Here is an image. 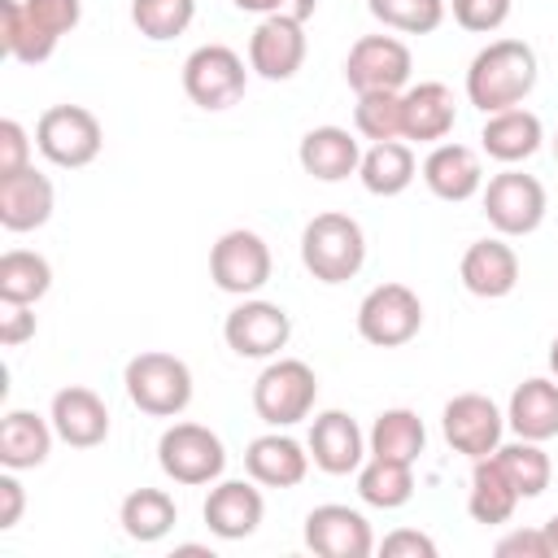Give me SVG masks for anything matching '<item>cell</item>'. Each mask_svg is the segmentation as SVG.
Wrapping results in <instances>:
<instances>
[{"instance_id": "cell-1", "label": "cell", "mask_w": 558, "mask_h": 558, "mask_svg": "<svg viewBox=\"0 0 558 558\" xmlns=\"http://www.w3.org/2000/svg\"><path fill=\"white\" fill-rule=\"evenodd\" d=\"M536 87V52L523 39H493L466 65V100L480 113L514 109Z\"/></svg>"}, {"instance_id": "cell-2", "label": "cell", "mask_w": 558, "mask_h": 558, "mask_svg": "<svg viewBox=\"0 0 558 558\" xmlns=\"http://www.w3.org/2000/svg\"><path fill=\"white\" fill-rule=\"evenodd\" d=\"M301 262L318 283H349L366 262V235L349 214H314L301 231Z\"/></svg>"}, {"instance_id": "cell-3", "label": "cell", "mask_w": 558, "mask_h": 558, "mask_svg": "<svg viewBox=\"0 0 558 558\" xmlns=\"http://www.w3.org/2000/svg\"><path fill=\"white\" fill-rule=\"evenodd\" d=\"M122 384H126V397L135 410L153 414V418H174L192 405V371L183 357L174 353H161V349H148V353H135L122 371Z\"/></svg>"}, {"instance_id": "cell-4", "label": "cell", "mask_w": 558, "mask_h": 558, "mask_svg": "<svg viewBox=\"0 0 558 558\" xmlns=\"http://www.w3.org/2000/svg\"><path fill=\"white\" fill-rule=\"evenodd\" d=\"M314 401H318V375L301 357H275L253 384V410L270 427H292L310 418Z\"/></svg>"}, {"instance_id": "cell-5", "label": "cell", "mask_w": 558, "mask_h": 558, "mask_svg": "<svg viewBox=\"0 0 558 558\" xmlns=\"http://www.w3.org/2000/svg\"><path fill=\"white\" fill-rule=\"evenodd\" d=\"M35 148L61 170H83L105 148L100 118L92 109H83V105H52L35 122Z\"/></svg>"}, {"instance_id": "cell-6", "label": "cell", "mask_w": 558, "mask_h": 558, "mask_svg": "<svg viewBox=\"0 0 558 558\" xmlns=\"http://www.w3.org/2000/svg\"><path fill=\"white\" fill-rule=\"evenodd\" d=\"M157 466L166 471V480L174 484H214L227 466V449L218 440V432L201 427V423H170L157 440Z\"/></svg>"}, {"instance_id": "cell-7", "label": "cell", "mask_w": 558, "mask_h": 558, "mask_svg": "<svg viewBox=\"0 0 558 558\" xmlns=\"http://www.w3.org/2000/svg\"><path fill=\"white\" fill-rule=\"evenodd\" d=\"M248 87V70L240 61L235 48L227 44H201L187 61H183V92L192 105H201L205 113H222L231 109Z\"/></svg>"}, {"instance_id": "cell-8", "label": "cell", "mask_w": 558, "mask_h": 558, "mask_svg": "<svg viewBox=\"0 0 558 558\" xmlns=\"http://www.w3.org/2000/svg\"><path fill=\"white\" fill-rule=\"evenodd\" d=\"M423 327V301L405 283H379L357 305V331L375 349H401Z\"/></svg>"}, {"instance_id": "cell-9", "label": "cell", "mask_w": 558, "mask_h": 558, "mask_svg": "<svg viewBox=\"0 0 558 558\" xmlns=\"http://www.w3.org/2000/svg\"><path fill=\"white\" fill-rule=\"evenodd\" d=\"M270 244L248 231V227H235V231H222L218 244L209 248V279L231 292V296H253L270 283Z\"/></svg>"}, {"instance_id": "cell-10", "label": "cell", "mask_w": 558, "mask_h": 558, "mask_svg": "<svg viewBox=\"0 0 558 558\" xmlns=\"http://www.w3.org/2000/svg\"><path fill=\"white\" fill-rule=\"evenodd\" d=\"M484 218L497 235H532L545 222V187L536 174L501 170L484 187Z\"/></svg>"}, {"instance_id": "cell-11", "label": "cell", "mask_w": 558, "mask_h": 558, "mask_svg": "<svg viewBox=\"0 0 558 558\" xmlns=\"http://www.w3.org/2000/svg\"><path fill=\"white\" fill-rule=\"evenodd\" d=\"M414 57L397 35H362L344 57V83L362 92H401L410 83Z\"/></svg>"}, {"instance_id": "cell-12", "label": "cell", "mask_w": 558, "mask_h": 558, "mask_svg": "<svg viewBox=\"0 0 558 558\" xmlns=\"http://www.w3.org/2000/svg\"><path fill=\"white\" fill-rule=\"evenodd\" d=\"M222 340L231 353L240 357H275L279 349H288L292 340V318L283 305L275 301H257V296H244L227 323H222Z\"/></svg>"}, {"instance_id": "cell-13", "label": "cell", "mask_w": 558, "mask_h": 558, "mask_svg": "<svg viewBox=\"0 0 558 558\" xmlns=\"http://www.w3.org/2000/svg\"><path fill=\"white\" fill-rule=\"evenodd\" d=\"M440 432H445L453 453H466L475 462V458L497 453L501 432H506V414L484 392H458L440 414Z\"/></svg>"}, {"instance_id": "cell-14", "label": "cell", "mask_w": 558, "mask_h": 558, "mask_svg": "<svg viewBox=\"0 0 558 558\" xmlns=\"http://www.w3.org/2000/svg\"><path fill=\"white\" fill-rule=\"evenodd\" d=\"M305 545L318 558H366L375 549V532L362 510L327 501L305 514Z\"/></svg>"}, {"instance_id": "cell-15", "label": "cell", "mask_w": 558, "mask_h": 558, "mask_svg": "<svg viewBox=\"0 0 558 558\" xmlns=\"http://www.w3.org/2000/svg\"><path fill=\"white\" fill-rule=\"evenodd\" d=\"M305 449H310V462H314L318 471H327V475H353V471L366 462V453H371V449H366V436H362V427H357V418L344 414V410H323V414H314Z\"/></svg>"}, {"instance_id": "cell-16", "label": "cell", "mask_w": 558, "mask_h": 558, "mask_svg": "<svg viewBox=\"0 0 558 558\" xmlns=\"http://www.w3.org/2000/svg\"><path fill=\"white\" fill-rule=\"evenodd\" d=\"M305 61V22L296 17H262L257 31L248 35V70L288 83Z\"/></svg>"}, {"instance_id": "cell-17", "label": "cell", "mask_w": 558, "mask_h": 558, "mask_svg": "<svg viewBox=\"0 0 558 558\" xmlns=\"http://www.w3.org/2000/svg\"><path fill=\"white\" fill-rule=\"evenodd\" d=\"M201 514H205V527L218 541H244L262 527L266 501H262V488H253L248 480H218L209 488Z\"/></svg>"}, {"instance_id": "cell-18", "label": "cell", "mask_w": 558, "mask_h": 558, "mask_svg": "<svg viewBox=\"0 0 558 558\" xmlns=\"http://www.w3.org/2000/svg\"><path fill=\"white\" fill-rule=\"evenodd\" d=\"M244 471L253 484L262 488H296L305 475H310V449L296 445L292 436H283L279 427L248 440L244 449Z\"/></svg>"}, {"instance_id": "cell-19", "label": "cell", "mask_w": 558, "mask_h": 558, "mask_svg": "<svg viewBox=\"0 0 558 558\" xmlns=\"http://www.w3.org/2000/svg\"><path fill=\"white\" fill-rule=\"evenodd\" d=\"M57 192L52 179L39 174L35 166L17 170V174H0V227L4 231H35L52 218Z\"/></svg>"}, {"instance_id": "cell-20", "label": "cell", "mask_w": 558, "mask_h": 558, "mask_svg": "<svg viewBox=\"0 0 558 558\" xmlns=\"http://www.w3.org/2000/svg\"><path fill=\"white\" fill-rule=\"evenodd\" d=\"M462 288L471 296H484V301H497V296H510L514 283H519V253L493 235V240H475L466 253H462Z\"/></svg>"}, {"instance_id": "cell-21", "label": "cell", "mask_w": 558, "mask_h": 558, "mask_svg": "<svg viewBox=\"0 0 558 558\" xmlns=\"http://www.w3.org/2000/svg\"><path fill=\"white\" fill-rule=\"evenodd\" d=\"M48 418H52L57 436H61L70 449H96V445H105V436H109V405H105L92 388H78V384L61 388V392L52 397Z\"/></svg>"}, {"instance_id": "cell-22", "label": "cell", "mask_w": 558, "mask_h": 558, "mask_svg": "<svg viewBox=\"0 0 558 558\" xmlns=\"http://www.w3.org/2000/svg\"><path fill=\"white\" fill-rule=\"evenodd\" d=\"M423 183L432 196L440 201H471L480 187H484V166H480V153L466 148V144H436L427 157H423Z\"/></svg>"}, {"instance_id": "cell-23", "label": "cell", "mask_w": 558, "mask_h": 558, "mask_svg": "<svg viewBox=\"0 0 558 558\" xmlns=\"http://www.w3.org/2000/svg\"><path fill=\"white\" fill-rule=\"evenodd\" d=\"M458 122L453 92L445 83H414L401 92V135L418 144H440Z\"/></svg>"}, {"instance_id": "cell-24", "label": "cell", "mask_w": 558, "mask_h": 558, "mask_svg": "<svg viewBox=\"0 0 558 558\" xmlns=\"http://www.w3.org/2000/svg\"><path fill=\"white\" fill-rule=\"evenodd\" d=\"M296 161L305 174H314L318 183H340L349 174H357L362 166V144L344 131V126H314L301 135Z\"/></svg>"}, {"instance_id": "cell-25", "label": "cell", "mask_w": 558, "mask_h": 558, "mask_svg": "<svg viewBox=\"0 0 558 558\" xmlns=\"http://www.w3.org/2000/svg\"><path fill=\"white\" fill-rule=\"evenodd\" d=\"M545 140V126L532 109L514 105V109H501V113H484V131H480V144L493 161L501 166H519L527 161Z\"/></svg>"}, {"instance_id": "cell-26", "label": "cell", "mask_w": 558, "mask_h": 558, "mask_svg": "<svg viewBox=\"0 0 558 558\" xmlns=\"http://www.w3.org/2000/svg\"><path fill=\"white\" fill-rule=\"evenodd\" d=\"M52 418H39L35 410H9L0 418V462L4 471H31L44 466L52 453Z\"/></svg>"}, {"instance_id": "cell-27", "label": "cell", "mask_w": 558, "mask_h": 558, "mask_svg": "<svg viewBox=\"0 0 558 558\" xmlns=\"http://www.w3.org/2000/svg\"><path fill=\"white\" fill-rule=\"evenodd\" d=\"M506 423L523 440H554L558 436V379L532 375L510 392Z\"/></svg>"}, {"instance_id": "cell-28", "label": "cell", "mask_w": 558, "mask_h": 558, "mask_svg": "<svg viewBox=\"0 0 558 558\" xmlns=\"http://www.w3.org/2000/svg\"><path fill=\"white\" fill-rule=\"evenodd\" d=\"M418 174V161L410 153V144L401 140H384V144H371L362 153V166H357V179L371 196H401Z\"/></svg>"}, {"instance_id": "cell-29", "label": "cell", "mask_w": 558, "mask_h": 558, "mask_svg": "<svg viewBox=\"0 0 558 558\" xmlns=\"http://www.w3.org/2000/svg\"><path fill=\"white\" fill-rule=\"evenodd\" d=\"M118 523H122V532H126L131 541L153 545V541H161V536L179 523V506H174V497L161 493V488H135V493L122 497Z\"/></svg>"}, {"instance_id": "cell-30", "label": "cell", "mask_w": 558, "mask_h": 558, "mask_svg": "<svg viewBox=\"0 0 558 558\" xmlns=\"http://www.w3.org/2000/svg\"><path fill=\"white\" fill-rule=\"evenodd\" d=\"M523 497L514 493V484L506 480V471L497 466V458H475V471H471V493H466V510L475 523H506L514 514Z\"/></svg>"}, {"instance_id": "cell-31", "label": "cell", "mask_w": 558, "mask_h": 558, "mask_svg": "<svg viewBox=\"0 0 558 558\" xmlns=\"http://www.w3.org/2000/svg\"><path fill=\"white\" fill-rule=\"evenodd\" d=\"M423 445H427V427H423V418H418L414 410H405V405L384 410V414L371 423V436H366V449H371L375 458H392V462H410V466H414V458L423 453Z\"/></svg>"}, {"instance_id": "cell-32", "label": "cell", "mask_w": 558, "mask_h": 558, "mask_svg": "<svg viewBox=\"0 0 558 558\" xmlns=\"http://www.w3.org/2000/svg\"><path fill=\"white\" fill-rule=\"evenodd\" d=\"M52 288V266L44 253L9 248L0 257V305H35Z\"/></svg>"}, {"instance_id": "cell-33", "label": "cell", "mask_w": 558, "mask_h": 558, "mask_svg": "<svg viewBox=\"0 0 558 558\" xmlns=\"http://www.w3.org/2000/svg\"><path fill=\"white\" fill-rule=\"evenodd\" d=\"M357 497L375 510H401L414 497V471L410 462H392V458H375L357 466Z\"/></svg>"}, {"instance_id": "cell-34", "label": "cell", "mask_w": 558, "mask_h": 558, "mask_svg": "<svg viewBox=\"0 0 558 558\" xmlns=\"http://www.w3.org/2000/svg\"><path fill=\"white\" fill-rule=\"evenodd\" d=\"M0 48H4V57L22 61V65H39L57 52V39L35 26V17L26 13L22 0H0Z\"/></svg>"}, {"instance_id": "cell-35", "label": "cell", "mask_w": 558, "mask_h": 558, "mask_svg": "<svg viewBox=\"0 0 558 558\" xmlns=\"http://www.w3.org/2000/svg\"><path fill=\"white\" fill-rule=\"evenodd\" d=\"M497 466L506 471V480L514 484V493L527 501V497H541L545 488H549V475H554V466H549V453L541 449V440H510V445H497Z\"/></svg>"}, {"instance_id": "cell-36", "label": "cell", "mask_w": 558, "mask_h": 558, "mask_svg": "<svg viewBox=\"0 0 558 558\" xmlns=\"http://www.w3.org/2000/svg\"><path fill=\"white\" fill-rule=\"evenodd\" d=\"M192 17H196V0H131V22L153 44L183 35Z\"/></svg>"}, {"instance_id": "cell-37", "label": "cell", "mask_w": 558, "mask_h": 558, "mask_svg": "<svg viewBox=\"0 0 558 558\" xmlns=\"http://www.w3.org/2000/svg\"><path fill=\"white\" fill-rule=\"evenodd\" d=\"M353 131L371 144L401 140V92H362L353 105Z\"/></svg>"}, {"instance_id": "cell-38", "label": "cell", "mask_w": 558, "mask_h": 558, "mask_svg": "<svg viewBox=\"0 0 558 558\" xmlns=\"http://www.w3.org/2000/svg\"><path fill=\"white\" fill-rule=\"evenodd\" d=\"M371 17L401 35H432L445 22V0H366Z\"/></svg>"}, {"instance_id": "cell-39", "label": "cell", "mask_w": 558, "mask_h": 558, "mask_svg": "<svg viewBox=\"0 0 558 558\" xmlns=\"http://www.w3.org/2000/svg\"><path fill=\"white\" fill-rule=\"evenodd\" d=\"M22 4H26V13L35 17V26H39L44 35H52V39L70 35V31L78 26V17H83V4H78V0H22Z\"/></svg>"}, {"instance_id": "cell-40", "label": "cell", "mask_w": 558, "mask_h": 558, "mask_svg": "<svg viewBox=\"0 0 558 558\" xmlns=\"http://www.w3.org/2000/svg\"><path fill=\"white\" fill-rule=\"evenodd\" d=\"M506 17H510V0H453V22L462 31L488 35V31L506 26Z\"/></svg>"}, {"instance_id": "cell-41", "label": "cell", "mask_w": 558, "mask_h": 558, "mask_svg": "<svg viewBox=\"0 0 558 558\" xmlns=\"http://www.w3.org/2000/svg\"><path fill=\"white\" fill-rule=\"evenodd\" d=\"M31 166V140H26V126L17 118H4L0 122V174H17Z\"/></svg>"}, {"instance_id": "cell-42", "label": "cell", "mask_w": 558, "mask_h": 558, "mask_svg": "<svg viewBox=\"0 0 558 558\" xmlns=\"http://www.w3.org/2000/svg\"><path fill=\"white\" fill-rule=\"evenodd\" d=\"M497 558H549V541H545V527H519V532H506L497 545H493Z\"/></svg>"}, {"instance_id": "cell-43", "label": "cell", "mask_w": 558, "mask_h": 558, "mask_svg": "<svg viewBox=\"0 0 558 558\" xmlns=\"http://www.w3.org/2000/svg\"><path fill=\"white\" fill-rule=\"evenodd\" d=\"M379 549H384L388 558H436V541L423 536V532H414V527H397V532H388Z\"/></svg>"}, {"instance_id": "cell-44", "label": "cell", "mask_w": 558, "mask_h": 558, "mask_svg": "<svg viewBox=\"0 0 558 558\" xmlns=\"http://www.w3.org/2000/svg\"><path fill=\"white\" fill-rule=\"evenodd\" d=\"M240 13H262V17H296V22H310L318 0H231Z\"/></svg>"}, {"instance_id": "cell-45", "label": "cell", "mask_w": 558, "mask_h": 558, "mask_svg": "<svg viewBox=\"0 0 558 558\" xmlns=\"http://www.w3.org/2000/svg\"><path fill=\"white\" fill-rule=\"evenodd\" d=\"M31 336H35V310L31 305H4V314H0V344L17 349Z\"/></svg>"}, {"instance_id": "cell-46", "label": "cell", "mask_w": 558, "mask_h": 558, "mask_svg": "<svg viewBox=\"0 0 558 558\" xmlns=\"http://www.w3.org/2000/svg\"><path fill=\"white\" fill-rule=\"evenodd\" d=\"M22 510H26V493H22V484H17V475L9 471V475H0V532H9V527H17V519H22Z\"/></svg>"}, {"instance_id": "cell-47", "label": "cell", "mask_w": 558, "mask_h": 558, "mask_svg": "<svg viewBox=\"0 0 558 558\" xmlns=\"http://www.w3.org/2000/svg\"><path fill=\"white\" fill-rule=\"evenodd\" d=\"M545 541H549V558H558V514L545 523Z\"/></svg>"}, {"instance_id": "cell-48", "label": "cell", "mask_w": 558, "mask_h": 558, "mask_svg": "<svg viewBox=\"0 0 558 558\" xmlns=\"http://www.w3.org/2000/svg\"><path fill=\"white\" fill-rule=\"evenodd\" d=\"M549 371H554V379H558V336H554V344H549Z\"/></svg>"}, {"instance_id": "cell-49", "label": "cell", "mask_w": 558, "mask_h": 558, "mask_svg": "<svg viewBox=\"0 0 558 558\" xmlns=\"http://www.w3.org/2000/svg\"><path fill=\"white\" fill-rule=\"evenodd\" d=\"M554 161H558V131H554Z\"/></svg>"}]
</instances>
